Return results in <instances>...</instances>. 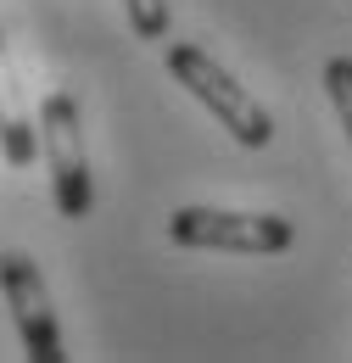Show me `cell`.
Segmentation results:
<instances>
[{"label": "cell", "mask_w": 352, "mask_h": 363, "mask_svg": "<svg viewBox=\"0 0 352 363\" xmlns=\"http://www.w3.org/2000/svg\"><path fill=\"white\" fill-rule=\"evenodd\" d=\"M0 296L17 318V335H23V352L34 363H62V330H56V308H50V291H45V274L28 252H0Z\"/></svg>", "instance_id": "obj_4"}, {"label": "cell", "mask_w": 352, "mask_h": 363, "mask_svg": "<svg viewBox=\"0 0 352 363\" xmlns=\"http://www.w3.org/2000/svg\"><path fill=\"white\" fill-rule=\"evenodd\" d=\"M168 73H174L179 84L196 95V101H202V106H207V112H213V118H219L246 151H263L268 140H274V118H268V106L246 90L224 62H213L202 45L174 40V45H168Z\"/></svg>", "instance_id": "obj_1"}, {"label": "cell", "mask_w": 352, "mask_h": 363, "mask_svg": "<svg viewBox=\"0 0 352 363\" xmlns=\"http://www.w3.org/2000/svg\"><path fill=\"white\" fill-rule=\"evenodd\" d=\"M123 11H129L134 40H168V28H174L168 0H123Z\"/></svg>", "instance_id": "obj_7"}, {"label": "cell", "mask_w": 352, "mask_h": 363, "mask_svg": "<svg viewBox=\"0 0 352 363\" xmlns=\"http://www.w3.org/2000/svg\"><path fill=\"white\" fill-rule=\"evenodd\" d=\"M0 157L11 168H28L40 157V129L23 106V90H17V73H11V56H6V28H0Z\"/></svg>", "instance_id": "obj_5"}, {"label": "cell", "mask_w": 352, "mask_h": 363, "mask_svg": "<svg viewBox=\"0 0 352 363\" xmlns=\"http://www.w3.org/2000/svg\"><path fill=\"white\" fill-rule=\"evenodd\" d=\"M40 157L50 190H56V213L62 218H89L95 213V179H89V157H84V129H79V101L67 90H50L40 101Z\"/></svg>", "instance_id": "obj_2"}, {"label": "cell", "mask_w": 352, "mask_h": 363, "mask_svg": "<svg viewBox=\"0 0 352 363\" xmlns=\"http://www.w3.org/2000/svg\"><path fill=\"white\" fill-rule=\"evenodd\" d=\"M324 95H330V106H336V118H341V129L352 140V56L324 62Z\"/></svg>", "instance_id": "obj_6"}, {"label": "cell", "mask_w": 352, "mask_h": 363, "mask_svg": "<svg viewBox=\"0 0 352 363\" xmlns=\"http://www.w3.org/2000/svg\"><path fill=\"white\" fill-rule=\"evenodd\" d=\"M168 240L185 252H241V257H274L297 240L291 218L280 213H224V207H179L168 218Z\"/></svg>", "instance_id": "obj_3"}]
</instances>
